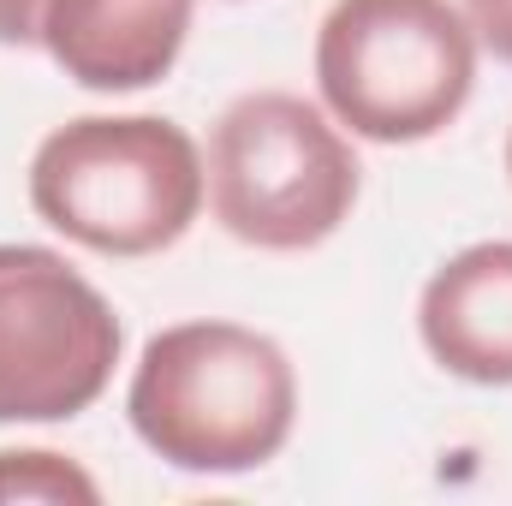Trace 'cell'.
Returning <instances> with one entry per match:
<instances>
[{
	"label": "cell",
	"mask_w": 512,
	"mask_h": 506,
	"mask_svg": "<svg viewBox=\"0 0 512 506\" xmlns=\"http://www.w3.org/2000/svg\"><path fill=\"white\" fill-rule=\"evenodd\" d=\"M137 441L173 471L239 477L268 465L298 417L286 352L239 322H179L137 358L126 393Z\"/></svg>",
	"instance_id": "1"
},
{
	"label": "cell",
	"mask_w": 512,
	"mask_h": 506,
	"mask_svg": "<svg viewBox=\"0 0 512 506\" xmlns=\"http://www.w3.org/2000/svg\"><path fill=\"white\" fill-rule=\"evenodd\" d=\"M203 155L161 114H90L48 131L30 161L36 215L102 256L179 245L203 209Z\"/></svg>",
	"instance_id": "2"
},
{
	"label": "cell",
	"mask_w": 512,
	"mask_h": 506,
	"mask_svg": "<svg viewBox=\"0 0 512 506\" xmlns=\"http://www.w3.org/2000/svg\"><path fill=\"white\" fill-rule=\"evenodd\" d=\"M316 84L358 137L423 143L471 102L477 36L453 0H334L316 36Z\"/></svg>",
	"instance_id": "3"
},
{
	"label": "cell",
	"mask_w": 512,
	"mask_h": 506,
	"mask_svg": "<svg viewBox=\"0 0 512 506\" xmlns=\"http://www.w3.org/2000/svg\"><path fill=\"white\" fill-rule=\"evenodd\" d=\"M215 221L256 251H316L358 203V155L304 96L251 90L209 131Z\"/></svg>",
	"instance_id": "4"
},
{
	"label": "cell",
	"mask_w": 512,
	"mask_h": 506,
	"mask_svg": "<svg viewBox=\"0 0 512 506\" xmlns=\"http://www.w3.org/2000/svg\"><path fill=\"white\" fill-rule=\"evenodd\" d=\"M120 364L114 304L42 245H0V423H66Z\"/></svg>",
	"instance_id": "5"
},
{
	"label": "cell",
	"mask_w": 512,
	"mask_h": 506,
	"mask_svg": "<svg viewBox=\"0 0 512 506\" xmlns=\"http://www.w3.org/2000/svg\"><path fill=\"white\" fill-rule=\"evenodd\" d=\"M197 0H48L42 48L84 90H149L173 72Z\"/></svg>",
	"instance_id": "6"
},
{
	"label": "cell",
	"mask_w": 512,
	"mask_h": 506,
	"mask_svg": "<svg viewBox=\"0 0 512 506\" xmlns=\"http://www.w3.org/2000/svg\"><path fill=\"white\" fill-rule=\"evenodd\" d=\"M417 334L447 376L512 387V239L441 262L423 286Z\"/></svg>",
	"instance_id": "7"
},
{
	"label": "cell",
	"mask_w": 512,
	"mask_h": 506,
	"mask_svg": "<svg viewBox=\"0 0 512 506\" xmlns=\"http://www.w3.org/2000/svg\"><path fill=\"white\" fill-rule=\"evenodd\" d=\"M102 489L90 471H78L72 459L48 453V447H24V453H0V506H96Z\"/></svg>",
	"instance_id": "8"
},
{
	"label": "cell",
	"mask_w": 512,
	"mask_h": 506,
	"mask_svg": "<svg viewBox=\"0 0 512 506\" xmlns=\"http://www.w3.org/2000/svg\"><path fill=\"white\" fill-rule=\"evenodd\" d=\"M465 24L495 60L512 66V0H465Z\"/></svg>",
	"instance_id": "9"
},
{
	"label": "cell",
	"mask_w": 512,
	"mask_h": 506,
	"mask_svg": "<svg viewBox=\"0 0 512 506\" xmlns=\"http://www.w3.org/2000/svg\"><path fill=\"white\" fill-rule=\"evenodd\" d=\"M42 12H48V0H0V42L6 48L42 42Z\"/></svg>",
	"instance_id": "10"
},
{
	"label": "cell",
	"mask_w": 512,
	"mask_h": 506,
	"mask_svg": "<svg viewBox=\"0 0 512 506\" xmlns=\"http://www.w3.org/2000/svg\"><path fill=\"white\" fill-rule=\"evenodd\" d=\"M507 173H512V137H507Z\"/></svg>",
	"instance_id": "11"
}]
</instances>
